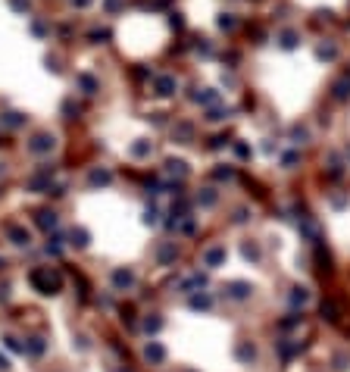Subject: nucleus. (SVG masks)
Listing matches in <instances>:
<instances>
[{"instance_id": "obj_1", "label": "nucleus", "mask_w": 350, "mask_h": 372, "mask_svg": "<svg viewBox=\"0 0 350 372\" xmlns=\"http://www.w3.org/2000/svg\"><path fill=\"white\" fill-rule=\"evenodd\" d=\"M28 282H31L34 291L44 294V297H53V294L63 291V278H60V272L50 269V266H34L31 275H28Z\"/></svg>"}, {"instance_id": "obj_2", "label": "nucleus", "mask_w": 350, "mask_h": 372, "mask_svg": "<svg viewBox=\"0 0 350 372\" xmlns=\"http://www.w3.org/2000/svg\"><path fill=\"white\" fill-rule=\"evenodd\" d=\"M53 144H57V141H53V135L41 132V135H34V138L28 141V151H31V154H50Z\"/></svg>"}, {"instance_id": "obj_3", "label": "nucleus", "mask_w": 350, "mask_h": 372, "mask_svg": "<svg viewBox=\"0 0 350 372\" xmlns=\"http://www.w3.org/2000/svg\"><path fill=\"white\" fill-rule=\"evenodd\" d=\"M34 222H38V229L53 232V229H57V222H60V216L53 210H38V213H34Z\"/></svg>"}, {"instance_id": "obj_4", "label": "nucleus", "mask_w": 350, "mask_h": 372, "mask_svg": "<svg viewBox=\"0 0 350 372\" xmlns=\"http://www.w3.org/2000/svg\"><path fill=\"white\" fill-rule=\"evenodd\" d=\"M175 88H178L175 76H157V85H153V91H157L160 97H169V94H175Z\"/></svg>"}, {"instance_id": "obj_5", "label": "nucleus", "mask_w": 350, "mask_h": 372, "mask_svg": "<svg viewBox=\"0 0 350 372\" xmlns=\"http://www.w3.org/2000/svg\"><path fill=\"white\" fill-rule=\"evenodd\" d=\"M225 263V247H210L207 253H204V266H210V269H219V266H222Z\"/></svg>"}, {"instance_id": "obj_6", "label": "nucleus", "mask_w": 350, "mask_h": 372, "mask_svg": "<svg viewBox=\"0 0 350 372\" xmlns=\"http://www.w3.org/2000/svg\"><path fill=\"white\" fill-rule=\"evenodd\" d=\"M135 285V272L132 269H116L113 272V288L116 291H125V288H132Z\"/></svg>"}, {"instance_id": "obj_7", "label": "nucleus", "mask_w": 350, "mask_h": 372, "mask_svg": "<svg viewBox=\"0 0 350 372\" xmlns=\"http://www.w3.org/2000/svg\"><path fill=\"white\" fill-rule=\"evenodd\" d=\"M7 238L13 241L16 247H28V241H31L28 229H22V226H10V229H7Z\"/></svg>"}, {"instance_id": "obj_8", "label": "nucleus", "mask_w": 350, "mask_h": 372, "mask_svg": "<svg viewBox=\"0 0 350 372\" xmlns=\"http://www.w3.org/2000/svg\"><path fill=\"white\" fill-rule=\"evenodd\" d=\"M144 357L150 360V363H163V360H166V347H163L160 341H150V344L144 347Z\"/></svg>"}, {"instance_id": "obj_9", "label": "nucleus", "mask_w": 350, "mask_h": 372, "mask_svg": "<svg viewBox=\"0 0 350 372\" xmlns=\"http://www.w3.org/2000/svg\"><path fill=\"white\" fill-rule=\"evenodd\" d=\"M166 175H172V178H188V166L185 163H181V160H169V163H166Z\"/></svg>"}, {"instance_id": "obj_10", "label": "nucleus", "mask_w": 350, "mask_h": 372, "mask_svg": "<svg viewBox=\"0 0 350 372\" xmlns=\"http://www.w3.org/2000/svg\"><path fill=\"white\" fill-rule=\"evenodd\" d=\"M175 256H178V250H175V244H172V241H166V244L160 247V253H157V259H160L163 266H169Z\"/></svg>"}, {"instance_id": "obj_11", "label": "nucleus", "mask_w": 350, "mask_h": 372, "mask_svg": "<svg viewBox=\"0 0 350 372\" xmlns=\"http://www.w3.org/2000/svg\"><path fill=\"white\" fill-rule=\"evenodd\" d=\"M207 285V275H200V272H194V275H188L185 282H181V291H200Z\"/></svg>"}, {"instance_id": "obj_12", "label": "nucleus", "mask_w": 350, "mask_h": 372, "mask_svg": "<svg viewBox=\"0 0 350 372\" xmlns=\"http://www.w3.org/2000/svg\"><path fill=\"white\" fill-rule=\"evenodd\" d=\"M88 181H91V188H100V184H109V181H113V175H109L106 169H91Z\"/></svg>"}, {"instance_id": "obj_13", "label": "nucleus", "mask_w": 350, "mask_h": 372, "mask_svg": "<svg viewBox=\"0 0 350 372\" xmlns=\"http://www.w3.org/2000/svg\"><path fill=\"white\" fill-rule=\"evenodd\" d=\"M88 241H91V235H88L85 229H72V232H69V244H72V247H88Z\"/></svg>"}, {"instance_id": "obj_14", "label": "nucleus", "mask_w": 350, "mask_h": 372, "mask_svg": "<svg viewBox=\"0 0 350 372\" xmlns=\"http://www.w3.org/2000/svg\"><path fill=\"white\" fill-rule=\"evenodd\" d=\"M75 82H79V88L85 91V94H97V79H91V76H85V72H82Z\"/></svg>"}, {"instance_id": "obj_15", "label": "nucleus", "mask_w": 350, "mask_h": 372, "mask_svg": "<svg viewBox=\"0 0 350 372\" xmlns=\"http://www.w3.org/2000/svg\"><path fill=\"white\" fill-rule=\"evenodd\" d=\"M228 294L235 297V301H244V297L250 294V285H244V282H235V285H228Z\"/></svg>"}, {"instance_id": "obj_16", "label": "nucleus", "mask_w": 350, "mask_h": 372, "mask_svg": "<svg viewBox=\"0 0 350 372\" xmlns=\"http://www.w3.org/2000/svg\"><path fill=\"white\" fill-rule=\"evenodd\" d=\"M25 350L31 353V357H41V353L47 350V344H44V338H28V344H25Z\"/></svg>"}, {"instance_id": "obj_17", "label": "nucleus", "mask_w": 350, "mask_h": 372, "mask_svg": "<svg viewBox=\"0 0 350 372\" xmlns=\"http://www.w3.org/2000/svg\"><path fill=\"white\" fill-rule=\"evenodd\" d=\"M213 307V297H207V294H194L191 297V310H210Z\"/></svg>"}, {"instance_id": "obj_18", "label": "nucleus", "mask_w": 350, "mask_h": 372, "mask_svg": "<svg viewBox=\"0 0 350 372\" xmlns=\"http://www.w3.org/2000/svg\"><path fill=\"white\" fill-rule=\"evenodd\" d=\"M235 353H238V360H241V363H250V360L256 357V350H253L247 341H244V344H238V350H235Z\"/></svg>"}, {"instance_id": "obj_19", "label": "nucleus", "mask_w": 350, "mask_h": 372, "mask_svg": "<svg viewBox=\"0 0 350 372\" xmlns=\"http://www.w3.org/2000/svg\"><path fill=\"white\" fill-rule=\"evenodd\" d=\"M335 97H338V100H347V97H350V79L335 82Z\"/></svg>"}, {"instance_id": "obj_20", "label": "nucleus", "mask_w": 350, "mask_h": 372, "mask_svg": "<svg viewBox=\"0 0 350 372\" xmlns=\"http://www.w3.org/2000/svg\"><path fill=\"white\" fill-rule=\"evenodd\" d=\"M163 328V319H160V316H147V319H144V331L147 334H157Z\"/></svg>"}, {"instance_id": "obj_21", "label": "nucleus", "mask_w": 350, "mask_h": 372, "mask_svg": "<svg viewBox=\"0 0 350 372\" xmlns=\"http://www.w3.org/2000/svg\"><path fill=\"white\" fill-rule=\"evenodd\" d=\"M197 203H200V207H213V203H216V191L213 188H204V191L197 194Z\"/></svg>"}, {"instance_id": "obj_22", "label": "nucleus", "mask_w": 350, "mask_h": 372, "mask_svg": "<svg viewBox=\"0 0 350 372\" xmlns=\"http://www.w3.org/2000/svg\"><path fill=\"white\" fill-rule=\"evenodd\" d=\"M306 301H309L306 288H294V291H291V304H294V307H303Z\"/></svg>"}, {"instance_id": "obj_23", "label": "nucleus", "mask_w": 350, "mask_h": 372, "mask_svg": "<svg viewBox=\"0 0 350 372\" xmlns=\"http://www.w3.org/2000/svg\"><path fill=\"white\" fill-rule=\"evenodd\" d=\"M297 41H300L297 31H282V47L285 50H294V47H297Z\"/></svg>"}, {"instance_id": "obj_24", "label": "nucleus", "mask_w": 350, "mask_h": 372, "mask_svg": "<svg viewBox=\"0 0 350 372\" xmlns=\"http://www.w3.org/2000/svg\"><path fill=\"white\" fill-rule=\"evenodd\" d=\"M297 350H303V344H300V341H285V344H282V357L288 360V357H294Z\"/></svg>"}, {"instance_id": "obj_25", "label": "nucleus", "mask_w": 350, "mask_h": 372, "mask_svg": "<svg viewBox=\"0 0 350 372\" xmlns=\"http://www.w3.org/2000/svg\"><path fill=\"white\" fill-rule=\"evenodd\" d=\"M4 344H7V350H13V353H25V344H22L19 338H13V334H7Z\"/></svg>"}, {"instance_id": "obj_26", "label": "nucleus", "mask_w": 350, "mask_h": 372, "mask_svg": "<svg viewBox=\"0 0 350 372\" xmlns=\"http://www.w3.org/2000/svg\"><path fill=\"white\" fill-rule=\"evenodd\" d=\"M235 16L231 13H222V16H219V28H225V31H235Z\"/></svg>"}, {"instance_id": "obj_27", "label": "nucleus", "mask_w": 350, "mask_h": 372, "mask_svg": "<svg viewBox=\"0 0 350 372\" xmlns=\"http://www.w3.org/2000/svg\"><path fill=\"white\" fill-rule=\"evenodd\" d=\"M216 97H219V94H216V91H204V94H194V100H197V103H204V106H210V103H216Z\"/></svg>"}, {"instance_id": "obj_28", "label": "nucleus", "mask_w": 350, "mask_h": 372, "mask_svg": "<svg viewBox=\"0 0 350 372\" xmlns=\"http://www.w3.org/2000/svg\"><path fill=\"white\" fill-rule=\"evenodd\" d=\"M22 122H25V119H22L19 113H7V116H4V125H10V128H19Z\"/></svg>"}, {"instance_id": "obj_29", "label": "nucleus", "mask_w": 350, "mask_h": 372, "mask_svg": "<svg viewBox=\"0 0 350 372\" xmlns=\"http://www.w3.org/2000/svg\"><path fill=\"white\" fill-rule=\"evenodd\" d=\"M316 53H319V57H322V60H335V57H338V50H335V47H331V44H322V47H319Z\"/></svg>"}, {"instance_id": "obj_30", "label": "nucleus", "mask_w": 350, "mask_h": 372, "mask_svg": "<svg viewBox=\"0 0 350 372\" xmlns=\"http://www.w3.org/2000/svg\"><path fill=\"white\" fill-rule=\"evenodd\" d=\"M144 222H147V226H157V222H160V210H157V207H147Z\"/></svg>"}, {"instance_id": "obj_31", "label": "nucleus", "mask_w": 350, "mask_h": 372, "mask_svg": "<svg viewBox=\"0 0 350 372\" xmlns=\"http://www.w3.org/2000/svg\"><path fill=\"white\" fill-rule=\"evenodd\" d=\"M322 316L335 322V319H338V310H335V304H322Z\"/></svg>"}, {"instance_id": "obj_32", "label": "nucleus", "mask_w": 350, "mask_h": 372, "mask_svg": "<svg viewBox=\"0 0 350 372\" xmlns=\"http://www.w3.org/2000/svg\"><path fill=\"white\" fill-rule=\"evenodd\" d=\"M132 154H135V157H147V154H150V144H147V141L135 144V147H132Z\"/></svg>"}, {"instance_id": "obj_33", "label": "nucleus", "mask_w": 350, "mask_h": 372, "mask_svg": "<svg viewBox=\"0 0 350 372\" xmlns=\"http://www.w3.org/2000/svg\"><path fill=\"white\" fill-rule=\"evenodd\" d=\"M63 113H66L69 119H75V116H79V106L72 103V100H66V103H63Z\"/></svg>"}, {"instance_id": "obj_34", "label": "nucleus", "mask_w": 350, "mask_h": 372, "mask_svg": "<svg viewBox=\"0 0 350 372\" xmlns=\"http://www.w3.org/2000/svg\"><path fill=\"white\" fill-rule=\"evenodd\" d=\"M106 38H109V31H106V28H94V31H91V41H97V44H100V41H106Z\"/></svg>"}, {"instance_id": "obj_35", "label": "nucleus", "mask_w": 350, "mask_h": 372, "mask_svg": "<svg viewBox=\"0 0 350 372\" xmlns=\"http://www.w3.org/2000/svg\"><path fill=\"white\" fill-rule=\"evenodd\" d=\"M225 116H228V109H210L207 119H210V122H219V119H225Z\"/></svg>"}, {"instance_id": "obj_36", "label": "nucleus", "mask_w": 350, "mask_h": 372, "mask_svg": "<svg viewBox=\"0 0 350 372\" xmlns=\"http://www.w3.org/2000/svg\"><path fill=\"white\" fill-rule=\"evenodd\" d=\"M10 4H13L16 13H25V10H28V0H10Z\"/></svg>"}, {"instance_id": "obj_37", "label": "nucleus", "mask_w": 350, "mask_h": 372, "mask_svg": "<svg viewBox=\"0 0 350 372\" xmlns=\"http://www.w3.org/2000/svg\"><path fill=\"white\" fill-rule=\"evenodd\" d=\"M244 256H250V259H256V256H260V250H256V244H244Z\"/></svg>"}, {"instance_id": "obj_38", "label": "nucleus", "mask_w": 350, "mask_h": 372, "mask_svg": "<svg viewBox=\"0 0 350 372\" xmlns=\"http://www.w3.org/2000/svg\"><path fill=\"white\" fill-rule=\"evenodd\" d=\"M169 22H172V28H181V25H185V19H181L178 13H172V19H169Z\"/></svg>"}, {"instance_id": "obj_39", "label": "nucleus", "mask_w": 350, "mask_h": 372, "mask_svg": "<svg viewBox=\"0 0 350 372\" xmlns=\"http://www.w3.org/2000/svg\"><path fill=\"white\" fill-rule=\"evenodd\" d=\"M285 166L291 169V166H297V154H285Z\"/></svg>"}, {"instance_id": "obj_40", "label": "nucleus", "mask_w": 350, "mask_h": 372, "mask_svg": "<svg viewBox=\"0 0 350 372\" xmlns=\"http://www.w3.org/2000/svg\"><path fill=\"white\" fill-rule=\"evenodd\" d=\"M119 7H122V0H106V10H109V13H116Z\"/></svg>"}, {"instance_id": "obj_41", "label": "nucleus", "mask_w": 350, "mask_h": 372, "mask_svg": "<svg viewBox=\"0 0 350 372\" xmlns=\"http://www.w3.org/2000/svg\"><path fill=\"white\" fill-rule=\"evenodd\" d=\"M216 178H231V169H216Z\"/></svg>"}, {"instance_id": "obj_42", "label": "nucleus", "mask_w": 350, "mask_h": 372, "mask_svg": "<svg viewBox=\"0 0 350 372\" xmlns=\"http://www.w3.org/2000/svg\"><path fill=\"white\" fill-rule=\"evenodd\" d=\"M7 369H10V360L4 357V353H0V372H7Z\"/></svg>"}, {"instance_id": "obj_43", "label": "nucleus", "mask_w": 350, "mask_h": 372, "mask_svg": "<svg viewBox=\"0 0 350 372\" xmlns=\"http://www.w3.org/2000/svg\"><path fill=\"white\" fill-rule=\"evenodd\" d=\"M91 0H72V7H88Z\"/></svg>"}, {"instance_id": "obj_44", "label": "nucleus", "mask_w": 350, "mask_h": 372, "mask_svg": "<svg viewBox=\"0 0 350 372\" xmlns=\"http://www.w3.org/2000/svg\"><path fill=\"white\" fill-rule=\"evenodd\" d=\"M0 266H4V256H0Z\"/></svg>"}, {"instance_id": "obj_45", "label": "nucleus", "mask_w": 350, "mask_h": 372, "mask_svg": "<svg viewBox=\"0 0 350 372\" xmlns=\"http://www.w3.org/2000/svg\"><path fill=\"white\" fill-rule=\"evenodd\" d=\"M347 154H350V147H347Z\"/></svg>"}]
</instances>
